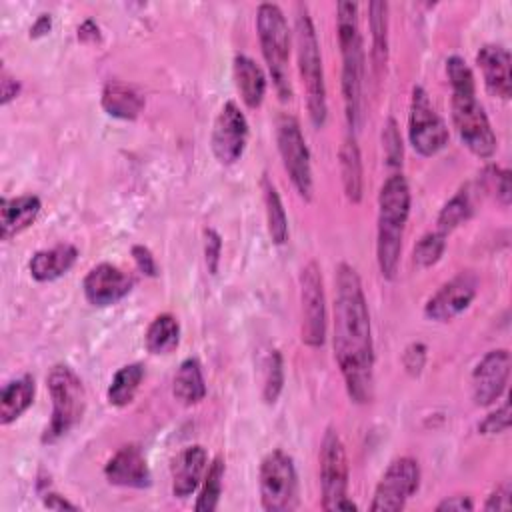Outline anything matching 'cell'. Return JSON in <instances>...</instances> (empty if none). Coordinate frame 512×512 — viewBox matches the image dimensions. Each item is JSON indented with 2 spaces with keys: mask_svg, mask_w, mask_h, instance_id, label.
I'll use <instances>...</instances> for the list:
<instances>
[{
  "mask_svg": "<svg viewBox=\"0 0 512 512\" xmlns=\"http://www.w3.org/2000/svg\"><path fill=\"white\" fill-rule=\"evenodd\" d=\"M334 358L352 402L366 404L374 394V346L370 314L358 272L342 262L334 278Z\"/></svg>",
  "mask_w": 512,
  "mask_h": 512,
  "instance_id": "6da1fadb",
  "label": "cell"
},
{
  "mask_svg": "<svg viewBox=\"0 0 512 512\" xmlns=\"http://www.w3.org/2000/svg\"><path fill=\"white\" fill-rule=\"evenodd\" d=\"M446 74L452 88V124L460 142L478 158H490L496 152V136L482 104L476 100V84L470 66L460 56L446 60Z\"/></svg>",
  "mask_w": 512,
  "mask_h": 512,
  "instance_id": "7a4b0ae2",
  "label": "cell"
},
{
  "mask_svg": "<svg viewBox=\"0 0 512 512\" xmlns=\"http://www.w3.org/2000/svg\"><path fill=\"white\" fill-rule=\"evenodd\" d=\"M410 214V188L400 172L390 174L378 194L376 258L380 274L394 280L398 272L404 228Z\"/></svg>",
  "mask_w": 512,
  "mask_h": 512,
  "instance_id": "3957f363",
  "label": "cell"
},
{
  "mask_svg": "<svg viewBox=\"0 0 512 512\" xmlns=\"http://www.w3.org/2000/svg\"><path fill=\"white\" fill-rule=\"evenodd\" d=\"M336 34L342 56V96L350 130H356L362 116V84H364V50L358 26V4H336Z\"/></svg>",
  "mask_w": 512,
  "mask_h": 512,
  "instance_id": "277c9868",
  "label": "cell"
},
{
  "mask_svg": "<svg viewBox=\"0 0 512 512\" xmlns=\"http://www.w3.org/2000/svg\"><path fill=\"white\" fill-rule=\"evenodd\" d=\"M296 56H298V70L306 92V106L308 116L316 128H322L328 116V102H326V84H324V70H322V56L318 36L312 24V18L304 4L296 6Z\"/></svg>",
  "mask_w": 512,
  "mask_h": 512,
  "instance_id": "5b68a950",
  "label": "cell"
},
{
  "mask_svg": "<svg viewBox=\"0 0 512 512\" xmlns=\"http://www.w3.org/2000/svg\"><path fill=\"white\" fill-rule=\"evenodd\" d=\"M256 30L262 48V56L268 64L274 88L280 100L292 98V84H290V30L284 12L280 6L264 2L256 10Z\"/></svg>",
  "mask_w": 512,
  "mask_h": 512,
  "instance_id": "8992f818",
  "label": "cell"
},
{
  "mask_svg": "<svg viewBox=\"0 0 512 512\" xmlns=\"http://www.w3.org/2000/svg\"><path fill=\"white\" fill-rule=\"evenodd\" d=\"M46 386L52 400V414L42 434V442L52 444L82 420L86 410V392L82 380L66 364H56L48 372Z\"/></svg>",
  "mask_w": 512,
  "mask_h": 512,
  "instance_id": "52a82bcc",
  "label": "cell"
},
{
  "mask_svg": "<svg viewBox=\"0 0 512 512\" xmlns=\"http://www.w3.org/2000/svg\"><path fill=\"white\" fill-rule=\"evenodd\" d=\"M348 458L344 442L338 430L328 428L320 444V492L322 508L332 510H356V504L348 500Z\"/></svg>",
  "mask_w": 512,
  "mask_h": 512,
  "instance_id": "ba28073f",
  "label": "cell"
},
{
  "mask_svg": "<svg viewBox=\"0 0 512 512\" xmlns=\"http://www.w3.org/2000/svg\"><path fill=\"white\" fill-rule=\"evenodd\" d=\"M258 478L264 510L290 512L298 506V476L294 460L286 452H268L260 464Z\"/></svg>",
  "mask_w": 512,
  "mask_h": 512,
  "instance_id": "9c48e42d",
  "label": "cell"
},
{
  "mask_svg": "<svg viewBox=\"0 0 512 512\" xmlns=\"http://www.w3.org/2000/svg\"><path fill=\"white\" fill-rule=\"evenodd\" d=\"M276 140L282 164L296 188V192L304 198H312V164H310V150L302 136L300 124L294 116L282 114L276 126Z\"/></svg>",
  "mask_w": 512,
  "mask_h": 512,
  "instance_id": "30bf717a",
  "label": "cell"
},
{
  "mask_svg": "<svg viewBox=\"0 0 512 512\" xmlns=\"http://www.w3.org/2000/svg\"><path fill=\"white\" fill-rule=\"evenodd\" d=\"M408 138L420 156H434L448 144V128L430 104V98L422 86L412 88Z\"/></svg>",
  "mask_w": 512,
  "mask_h": 512,
  "instance_id": "8fae6325",
  "label": "cell"
},
{
  "mask_svg": "<svg viewBox=\"0 0 512 512\" xmlns=\"http://www.w3.org/2000/svg\"><path fill=\"white\" fill-rule=\"evenodd\" d=\"M420 466L414 458L402 456L388 464L380 482L376 484L370 504L372 512H398L406 500L418 490Z\"/></svg>",
  "mask_w": 512,
  "mask_h": 512,
  "instance_id": "7c38bea8",
  "label": "cell"
},
{
  "mask_svg": "<svg viewBox=\"0 0 512 512\" xmlns=\"http://www.w3.org/2000/svg\"><path fill=\"white\" fill-rule=\"evenodd\" d=\"M300 302L302 342L310 348H318L326 340V296L316 262H308L300 272Z\"/></svg>",
  "mask_w": 512,
  "mask_h": 512,
  "instance_id": "4fadbf2b",
  "label": "cell"
},
{
  "mask_svg": "<svg viewBox=\"0 0 512 512\" xmlns=\"http://www.w3.org/2000/svg\"><path fill=\"white\" fill-rule=\"evenodd\" d=\"M246 142H248L246 116L236 106V102H226L214 120L212 136H210V146L216 160L226 166L234 164L244 154Z\"/></svg>",
  "mask_w": 512,
  "mask_h": 512,
  "instance_id": "5bb4252c",
  "label": "cell"
},
{
  "mask_svg": "<svg viewBox=\"0 0 512 512\" xmlns=\"http://www.w3.org/2000/svg\"><path fill=\"white\" fill-rule=\"evenodd\" d=\"M476 290H478L476 276L472 272H460L452 280L442 284L438 292H434L428 298L424 306V314L430 320L448 322L470 306V302L476 296Z\"/></svg>",
  "mask_w": 512,
  "mask_h": 512,
  "instance_id": "9a60e30c",
  "label": "cell"
},
{
  "mask_svg": "<svg viewBox=\"0 0 512 512\" xmlns=\"http://www.w3.org/2000/svg\"><path fill=\"white\" fill-rule=\"evenodd\" d=\"M510 376V352L506 348L490 350L474 368L472 372V398L476 406H490L494 404Z\"/></svg>",
  "mask_w": 512,
  "mask_h": 512,
  "instance_id": "2e32d148",
  "label": "cell"
},
{
  "mask_svg": "<svg viewBox=\"0 0 512 512\" xmlns=\"http://www.w3.org/2000/svg\"><path fill=\"white\" fill-rule=\"evenodd\" d=\"M134 286V278L114 264L102 262L84 278V296L92 306H110L122 300Z\"/></svg>",
  "mask_w": 512,
  "mask_h": 512,
  "instance_id": "e0dca14e",
  "label": "cell"
},
{
  "mask_svg": "<svg viewBox=\"0 0 512 512\" xmlns=\"http://www.w3.org/2000/svg\"><path fill=\"white\" fill-rule=\"evenodd\" d=\"M104 476L110 484L122 488H148L150 470L142 450L136 444H126L106 462Z\"/></svg>",
  "mask_w": 512,
  "mask_h": 512,
  "instance_id": "ac0fdd59",
  "label": "cell"
},
{
  "mask_svg": "<svg viewBox=\"0 0 512 512\" xmlns=\"http://www.w3.org/2000/svg\"><path fill=\"white\" fill-rule=\"evenodd\" d=\"M476 64L482 70L486 90L502 100L512 94V74H510V52L498 44H484L476 54Z\"/></svg>",
  "mask_w": 512,
  "mask_h": 512,
  "instance_id": "d6986e66",
  "label": "cell"
},
{
  "mask_svg": "<svg viewBox=\"0 0 512 512\" xmlns=\"http://www.w3.org/2000/svg\"><path fill=\"white\" fill-rule=\"evenodd\" d=\"M208 468V452L200 444L186 446L172 460V494L176 498L190 496L202 482Z\"/></svg>",
  "mask_w": 512,
  "mask_h": 512,
  "instance_id": "ffe728a7",
  "label": "cell"
},
{
  "mask_svg": "<svg viewBox=\"0 0 512 512\" xmlns=\"http://www.w3.org/2000/svg\"><path fill=\"white\" fill-rule=\"evenodd\" d=\"M42 202L34 194H24L16 198H2L0 202V236L10 240L12 236L26 230L40 214Z\"/></svg>",
  "mask_w": 512,
  "mask_h": 512,
  "instance_id": "44dd1931",
  "label": "cell"
},
{
  "mask_svg": "<svg viewBox=\"0 0 512 512\" xmlns=\"http://www.w3.org/2000/svg\"><path fill=\"white\" fill-rule=\"evenodd\" d=\"M78 258V250L72 244H56L46 250H38L30 262L28 270L38 282H52L66 274Z\"/></svg>",
  "mask_w": 512,
  "mask_h": 512,
  "instance_id": "7402d4cb",
  "label": "cell"
},
{
  "mask_svg": "<svg viewBox=\"0 0 512 512\" xmlns=\"http://www.w3.org/2000/svg\"><path fill=\"white\" fill-rule=\"evenodd\" d=\"M232 72H234L236 90L244 100V104L248 108H258L266 94V74L262 72V68L250 56L236 54Z\"/></svg>",
  "mask_w": 512,
  "mask_h": 512,
  "instance_id": "603a6c76",
  "label": "cell"
},
{
  "mask_svg": "<svg viewBox=\"0 0 512 512\" xmlns=\"http://www.w3.org/2000/svg\"><path fill=\"white\" fill-rule=\"evenodd\" d=\"M34 392V378L28 374L4 384L0 394V424L8 426L16 418H20L32 404Z\"/></svg>",
  "mask_w": 512,
  "mask_h": 512,
  "instance_id": "cb8c5ba5",
  "label": "cell"
},
{
  "mask_svg": "<svg viewBox=\"0 0 512 512\" xmlns=\"http://www.w3.org/2000/svg\"><path fill=\"white\" fill-rule=\"evenodd\" d=\"M340 158V176H342V186L344 194L350 202L358 204L362 200V190H364V178H362V158H360V148L356 144V138L348 134L340 146L338 152Z\"/></svg>",
  "mask_w": 512,
  "mask_h": 512,
  "instance_id": "d4e9b609",
  "label": "cell"
},
{
  "mask_svg": "<svg viewBox=\"0 0 512 512\" xmlns=\"http://www.w3.org/2000/svg\"><path fill=\"white\" fill-rule=\"evenodd\" d=\"M142 96L122 82H108L102 90V108L108 116L120 120H134L142 112Z\"/></svg>",
  "mask_w": 512,
  "mask_h": 512,
  "instance_id": "484cf974",
  "label": "cell"
},
{
  "mask_svg": "<svg viewBox=\"0 0 512 512\" xmlns=\"http://www.w3.org/2000/svg\"><path fill=\"white\" fill-rule=\"evenodd\" d=\"M172 394L184 406H192L204 400L206 384L202 376V366L196 358H186L178 366V372L174 374L172 382Z\"/></svg>",
  "mask_w": 512,
  "mask_h": 512,
  "instance_id": "4316f807",
  "label": "cell"
},
{
  "mask_svg": "<svg viewBox=\"0 0 512 512\" xmlns=\"http://www.w3.org/2000/svg\"><path fill=\"white\" fill-rule=\"evenodd\" d=\"M370 36H372V48H370V60L374 76L380 78L386 60H388V4L386 2H370Z\"/></svg>",
  "mask_w": 512,
  "mask_h": 512,
  "instance_id": "83f0119b",
  "label": "cell"
},
{
  "mask_svg": "<svg viewBox=\"0 0 512 512\" xmlns=\"http://www.w3.org/2000/svg\"><path fill=\"white\" fill-rule=\"evenodd\" d=\"M180 340V326L172 314L156 316L144 336L150 354H170Z\"/></svg>",
  "mask_w": 512,
  "mask_h": 512,
  "instance_id": "f1b7e54d",
  "label": "cell"
},
{
  "mask_svg": "<svg viewBox=\"0 0 512 512\" xmlns=\"http://www.w3.org/2000/svg\"><path fill=\"white\" fill-rule=\"evenodd\" d=\"M142 378H144V366L142 364L134 362V364L122 366L114 374V378L108 386V402L114 404V406L130 404L136 396V390H138Z\"/></svg>",
  "mask_w": 512,
  "mask_h": 512,
  "instance_id": "f546056e",
  "label": "cell"
},
{
  "mask_svg": "<svg viewBox=\"0 0 512 512\" xmlns=\"http://www.w3.org/2000/svg\"><path fill=\"white\" fill-rule=\"evenodd\" d=\"M264 206H266V224H268V234L274 244H284L288 238V218L280 200L278 190L274 184L264 178Z\"/></svg>",
  "mask_w": 512,
  "mask_h": 512,
  "instance_id": "4dcf8cb0",
  "label": "cell"
},
{
  "mask_svg": "<svg viewBox=\"0 0 512 512\" xmlns=\"http://www.w3.org/2000/svg\"><path fill=\"white\" fill-rule=\"evenodd\" d=\"M222 480H224V460L218 456L206 468V474L202 478V490H200V496L194 506L198 512L216 510L220 494H222Z\"/></svg>",
  "mask_w": 512,
  "mask_h": 512,
  "instance_id": "1f68e13d",
  "label": "cell"
},
{
  "mask_svg": "<svg viewBox=\"0 0 512 512\" xmlns=\"http://www.w3.org/2000/svg\"><path fill=\"white\" fill-rule=\"evenodd\" d=\"M472 214V204H470V196L466 190L456 192L440 210L438 214V230L440 232H450L456 226H460L464 220H468Z\"/></svg>",
  "mask_w": 512,
  "mask_h": 512,
  "instance_id": "d6a6232c",
  "label": "cell"
},
{
  "mask_svg": "<svg viewBox=\"0 0 512 512\" xmlns=\"http://www.w3.org/2000/svg\"><path fill=\"white\" fill-rule=\"evenodd\" d=\"M444 248H446V234H444V232L436 230V232L424 234V236L416 242V246H414V250H412V262H414V266L420 268V270L434 266V264L442 258Z\"/></svg>",
  "mask_w": 512,
  "mask_h": 512,
  "instance_id": "836d02e7",
  "label": "cell"
},
{
  "mask_svg": "<svg viewBox=\"0 0 512 512\" xmlns=\"http://www.w3.org/2000/svg\"><path fill=\"white\" fill-rule=\"evenodd\" d=\"M284 386V364H282V356L278 350H272L268 360H266V370H264V402L274 404L282 392Z\"/></svg>",
  "mask_w": 512,
  "mask_h": 512,
  "instance_id": "e575fe53",
  "label": "cell"
},
{
  "mask_svg": "<svg viewBox=\"0 0 512 512\" xmlns=\"http://www.w3.org/2000/svg\"><path fill=\"white\" fill-rule=\"evenodd\" d=\"M382 144L388 166H400L402 164V140L398 134V126L394 118H388L382 130Z\"/></svg>",
  "mask_w": 512,
  "mask_h": 512,
  "instance_id": "d590c367",
  "label": "cell"
},
{
  "mask_svg": "<svg viewBox=\"0 0 512 512\" xmlns=\"http://www.w3.org/2000/svg\"><path fill=\"white\" fill-rule=\"evenodd\" d=\"M510 428V404L504 402L496 412L488 414L482 424L478 426V430L482 434H500L506 432Z\"/></svg>",
  "mask_w": 512,
  "mask_h": 512,
  "instance_id": "8d00e7d4",
  "label": "cell"
},
{
  "mask_svg": "<svg viewBox=\"0 0 512 512\" xmlns=\"http://www.w3.org/2000/svg\"><path fill=\"white\" fill-rule=\"evenodd\" d=\"M220 252H222V240L214 228L204 230V256L210 274L218 272V262H220Z\"/></svg>",
  "mask_w": 512,
  "mask_h": 512,
  "instance_id": "74e56055",
  "label": "cell"
},
{
  "mask_svg": "<svg viewBox=\"0 0 512 512\" xmlns=\"http://www.w3.org/2000/svg\"><path fill=\"white\" fill-rule=\"evenodd\" d=\"M402 362H404V368H406L410 374H414V376L420 374V370L424 368V362H426V346L420 344V342L410 344V346L404 350Z\"/></svg>",
  "mask_w": 512,
  "mask_h": 512,
  "instance_id": "f35d334b",
  "label": "cell"
},
{
  "mask_svg": "<svg viewBox=\"0 0 512 512\" xmlns=\"http://www.w3.org/2000/svg\"><path fill=\"white\" fill-rule=\"evenodd\" d=\"M510 496H512L510 484H508V482H502L500 486H496V488L490 492V496H488V500H486V504H484V510H508V508L512 506Z\"/></svg>",
  "mask_w": 512,
  "mask_h": 512,
  "instance_id": "ab89813d",
  "label": "cell"
},
{
  "mask_svg": "<svg viewBox=\"0 0 512 512\" xmlns=\"http://www.w3.org/2000/svg\"><path fill=\"white\" fill-rule=\"evenodd\" d=\"M492 182H494V188H496V198L508 206L510 204V172L504 170V168H492Z\"/></svg>",
  "mask_w": 512,
  "mask_h": 512,
  "instance_id": "60d3db41",
  "label": "cell"
},
{
  "mask_svg": "<svg viewBox=\"0 0 512 512\" xmlns=\"http://www.w3.org/2000/svg\"><path fill=\"white\" fill-rule=\"evenodd\" d=\"M132 258L140 272H144L146 276H156V272H158L156 260L146 246H132Z\"/></svg>",
  "mask_w": 512,
  "mask_h": 512,
  "instance_id": "b9f144b4",
  "label": "cell"
},
{
  "mask_svg": "<svg viewBox=\"0 0 512 512\" xmlns=\"http://www.w3.org/2000/svg\"><path fill=\"white\" fill-rule=\"evenodd\" d=\"M474 508V504H472V500L468 498V496H450V498H446V500H442L438 506H436V510L438 512H444V510H448V512H452V510H472Z\"/></svg>",
  "mask_w": 512,
  "mask_h": 512,
  "instance_id": "7bdbcfd3",
  "label": "cell"
},
{
  "mask_svg": "<svg viewBox=\"0 0 512 512\" xmlns=\"http://www.w3.org/2000/svg\"><path fill=\"white\" fill-rule=\"evenodd\" d=\"M44 506L52 508V510H78V506H74L72 502H68L64 496L60 494H54V492H48L44 496Z\"/></svg>",
  "mask_w": 512,
  "mask_h": 512,
  "instance_id": "ee69618b",
  "label": "cell"
},
{
  "mask_svg": "<svg viewBox=\"0 0 512 512\" xmlns=\"http://www.w3.org/2000/svg\"><path fill=\"white\" fill-rule=\"evenodd\" d=\"M18 90H20L18 82L14 78H10L8 74H2V98H0V102L8 104L18 94Z\"/></svg>",
  "mask_w": 512,
  "mask_h": 512,
  "instance_id": "f6af8a7d",
  "label": "cell"
},
{
  "mask_svg": "<svg viewBox=\"0 0 512 512\" xmlns=\"http://www.w3.org/2000/svg\"><path fill=\"white\" fill-rule=\"evenodd\" d=\"M88 36H90L92 40L98 38V26H96L92 20H86V22L78 28V38H80V40H88Z\"/></svg>",
  "mask_w": 512,
  "mask_h": 512,
  "instance_id": "bcb514c9",
  "label": "cell"
},
{
  "mask_svg": "<svg viewBox=\"0 0 512 512\" xmlns=\"http://www.w3.org/2000/svg\"><path fill=\"white\" fill-rule=\"evenodd\" d=\"M48 30H50V18H48L46 14H42V16L38 18V22L32 26L30 34H32V36H42V34H46Z\"/></svg>",
  "mask_w": 512,
  "mask_h": 512,
  "instance_id": "7dc6e473",
  "label": "cell"
}]
</instances>
